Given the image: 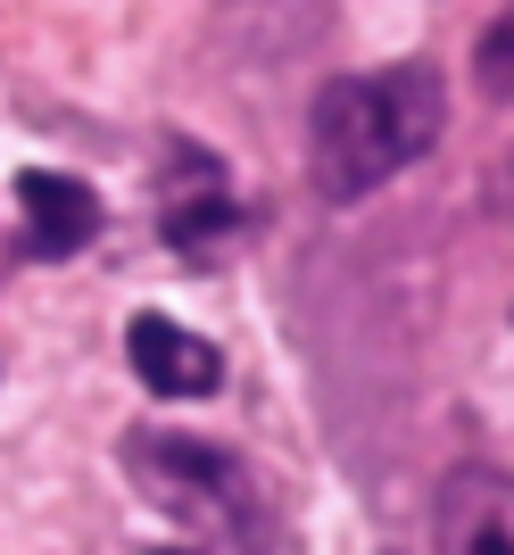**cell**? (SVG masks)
Returning a JSON list of instances; mask_svg holds the SVG:
<instances>
[{"label": "cell", "mask_w": 514, "mask_h": 555, "mask_svg": "<svg viewBox=\"0 0 514 555\" xmlns=\"http://www.w3.org/2000/svg\"><path fill=\"white\" fill-rule=\"evenodd\" d=\"M440 125H448V100H440V75L423 59L340 75L307 108V183L332 208H357L390 175H407L440 141Z\"/></svg>", "instance_id": "1"}, {"label": "cell", "mask_w": 514, "mask_h": 555, "mask_svg": "<svg viewBox=\"0 0 514 555\" xmlns=\"http://www.w3.org/2000/svg\"><path fill=\"white\" fill-rule=\"evenodd\" d=\"M125 473L141 481V498L191 531L216 539H257V481L241 473V456L191 440V431H133L125 440Z\"/></svg>", "instance_id": "2"}, {"label": "cell", "mask_w": 514, "mask_h": 555, "mask_svg": "<svg viewBox=\"0 0 514 555\" xmlns=\"http://www.w3.org/2000/svg\"><path fill=\"white\" fill-rule=\"evenodd\" d=\"M158 224H166V249L200 257V266H208L224 241L249 232V208L233 199L216 150H183V141H175V166H166V216H158Z\"/></svg>", "instance_id": "3"}, {"label": "cell", "mask_w": 514, "mask_h": 555, "mask_svg": "<svg viewBox=\"0 0 514 555\" xmlns=\"http://www.w3.org/2000/svg\"><path fill=\"white\" fill-rule=\"evenodd\" d=\"M440 555H514V473L498 464H457L432 506Z\"/></svg>", "instance_id": "4"}, {"label": "cell", "mask_w": 514, "mask_h": 555, "mask_svg": "<svg viewBox=\"0 0 514 555\" xmlns=\"http://www.w3.org/2000/svg\"><path fill=\"white\" fill-rule=\"evenodd\" d=\"M125 357H133V373H141L150 398H216L224 390L216 340L183 332L175 315H133V324H125Z\"/></svg>", "instance_id": "5"}, {"label": "cell", "mask_w": 514, "mask_h": 555, "mask_svg": "<svg viewBox=\"0 0 514 555\" xmlns=\"http://www.w3.org/2000/svg\"><path fill=\"white\" fill-rule=\"evenodd\" d=\"M17 208H25V257H75L100 232V191L75 175H50V166L17 175Z\"/></svg>", "instance_id": "6"}, {"label": "cell", "mask_w": 514, "mask_h": 555, "mask_svg": "<svg viewBox=\"0 0 514 555\" xmlns=\"http://www.w3.org/2000/svg\"><path fill=\"white\" fill-rule=\"evenodd\" d=\"M473 92L498 100V108L514 100V0L481 25V42H473Z\"/></svg>", "instance_id": "7"}, {"label": "cell", "mask_w": 514, "mask_h": 555, "mask_svg": "<svg viewBox=\"0 0 514 555\" xmlns=\"http://www.w3.org/2000/svg\"><path fill=\"white\" fill-rule=\"evenodd\" d=\"M150 555H183V547H150Z\"/></svg>", "instance_id": "8"}]
</instances>
